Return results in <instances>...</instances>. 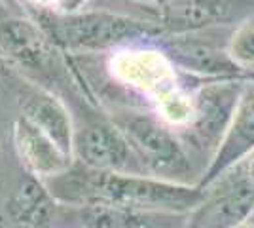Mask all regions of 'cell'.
<instances>
[{
	"instance_id": "obj_8",
	"label": "cell",
	"mask_w": 254,
	"mask_h": 228,
	"mask_svg": "<svg viewBox=\"0 0 254 228\" xmlns=\"http://www.w3.org/2000/svg\"><path fill=\"white\" fill-rule=\"evenodd\" d=\"M254 15V0H186L173 8L144 11L137 17L152 21L163 33L180 34L226 29Z\"/></svg>"
},
{
	"instance_id": "obj_2",
	"label": "cell",
	"mask_w": 254,
	"mask_h": 228,
	"mask_svg": "<svg viewBox=\"0 0 254 228\" xmlns=\"http://www.w3.org/2000/svg\"><path fill=\"white\" fill-rule=\"evenodd\" d=\"M40 25L55 48L66 52H103L120 46L154 44L163 29L137 15L110 10L34 11Z\"/></svg>"
},
{
	"instance_id": "obj_6",
	"label": "cell",
	"mask_w": 254,
	"mask_h": 228,
	"mask_svg": "<svg viewBox=\"0 0 254 228\" xmlns=\"http://www.w3.org/2000/svg\"><path fill=\"white\" fill-rule=\"evenodd\" d=\"M201 206L186 228H239L254 213V154L203 186Z\"/></svg>"
},
{
	"instance_id": "obj_13",
	"label": "cell",
	"mask_w": 254,
	"mask_h": 228,
	"mask_svg": "<svg viewBox=\"0 0 254 228\" xmlns=\"http://www.w3.org/2000/svg\"><path fill=\"white\" fill-rule=\"evenodd\" d=\"M13 145L27 173L42 181L61 175L74 163L72 156L61 151L57 143L21 114L13 122Z\"/></svg>"
},
{
	"instance_id": "obj_21",
	"label": "cell",
	"mask_w": 254,
	"mask_h": 228,
	"mask_svg": "<svg viewBox=\"0 0 254 228\" xmlns=\"http://www.w3.org/2000/svg\"><path fill=\"white\" fill-rule=\"evenodd\" d=\"M249 223H253V225H254V213H253V217L249 219Z\"/></svg>"
},
{
	"instance_id": "obj_20",
	"label": "cell",
	"mask_w": 254,
	"mask_h": 228,
	"mask_svg": "<svg viewBox=\"0 0 254 228\" xmlns=\"http://www.w3.org/2000/svg\"><path fill=\"white\" fill-rule=\"evenodd\" d=\"M239 228H254L253 223H247V225H243V227H239Z\"/></svg>"
},
{
	"instance_id": "obj_19",
	"label": "cell",
	"mask_w": 254,
	"mask_h": 228,
	"mask_svg": "<svg viewBox=\"0 0 254 228\" xmlns=\"http://www.w3.org/2000/svg\"><path fill=\"white\" fill-rule=\"evenodd\" d=\"M36 2H40L42 6H50V4H55V2H59V4H61L63 0H36Z\"/></svg>"
},
{
	"instance_id": "obj_10",
	"label": "cell",
	"mask_w": 254,
	"mask_h": 228,
	"mask_svg": "<svg viewBox=\"0 0 254 228\" xmlns=\"http://www.w3.org/2000/svg\"><path fill=\"white\" fill-rule=\"evenodd\" d=\"M59 207L46 181L25 173L0 209V228H55Z\"/></svg>"
},
{
	"instance_id": "obj_12",
	"label": "cell",
	"mask_w": 254,
	"mask_h": 228,
	"mask_svg": "<svg viewBox=\"0 0 254 228\" xmlns=\"http://www.w3.org/2000/svg\"><path fill=\"white\" fill-rule=\"evenodd\" d=\"M254 154V80H245L241 97L233 112L220 149L203 175L199 186H207L226 169Z\"/></svg>"
},
{
	"instance_id": "obj_15",
	"label": "cell",
	"mask_w": 254,
	"mask_h": 228,
	"mask_svg": "<svg viewBox=\"0 0 254 228\" xmlns=\"http://www.w3.org/2000/svg\"><path fill=\"white\" fill-rule=\"evenodd\" d=\"M228 52L241 73L249 80H254V15L237 23L232 29Z\"/></svg>"
},
{
	"instance_id": "obj_9",
	"label": "cell",
	"mask_w": 254,
	"mask_h": 228,
	"mask_svg": "<svg viewBox=\"0 0 254 228\" xmlns=\"http://www.w3.org/2000/svg\"><path fill=\"white\" fill-rule=\"evenodd\" d=\"M190 215L112 204H61L55 228H186Z\"/></svg>"
},
{
	"instance_id": "obj_4",
	"label": "cell",
	"mask_w": 254,
	"mask_h": 228,
	"mask_svg": "<svg viewBox=\"0 0 254 228\" xmlns=\"http://www.w3.org/2000/svg\"><path fill=\"white\" fill-rule=\"evenodd\" d=\"M243 84L245 80H211L203 82L191 95L190 116L182 126L184 131L179 135L203 175L232 124Z\"/></svg>"
},
{
	"instance_id": "obj_18",
	"label": "cell",
	"mask_w": 254,
	"mask_h": 228,
	"mask_svg": "<svg viewBox=\"0 0 254 228\" xmlns=\"http://www.w3.org/2000/svg\"><path fill=\"white\" fill-rule=\"evenodd\" d=\"M0 4H4V6H8V8H19V0H0Z\"/></svg>"
},
{
	"instance_id": "obj_14",
	"label": "cell",
	"mask_w": 254,
	"mask_h": 228,
	"mask_svg": "<svg viewBox=\"0 0 254 228\" xmlns=\"http://www.w3.org/2000/svg\"><path fill=\"white\" fill-rule=\"evenodd\" d=\"M21 116L31 120L32 124L57 143V147L68 156H72L74 147V128L68 110L59 99L42 91L32 89L21 99ZM74 158V156H72Z\"/></svg>"
},
{
	"instance_id": "obj_3",
	"label": "cell",
	"mask_w": 254,
	"mask_h": 228,
	"mask_svg": "<svg viewBox=\"0 0 254 228\" xmlns=\"http://www.w3.org/2000/svg\"><path fill=\"white\" fill-rule=\"evenodd\" d=\"M112 122L126 135L144 173L177 185L199 186L203 171L175 128L144 109H120Z\"/></svg>"
},
{
	"instance_id": "obj_17",
	"label": "cell",
	"mask_w": 254,
	"mask_h": 228,
	"mask_svg": "<svg viewBox=\"0 0 254 228\" xmlns=\"http://www.w3.org/2000/svg\"><path fill=\"white\" fill-rule=\"evenodd\" d=\"M85 0H63L61 2V11H78L80 10V6L84 4Z\"/></svg>"
},
{
	"instance_id": "obj_1",
	"label": "cell",
	"mask_w": 254,
	"mask_h": 228,
	"mask_svg": "<svg viewBox=\"0 0 254 228\" xmlns=\"http://www.w3.org/2000/svg\"><path fill=\"white\" fill-rule=\"evenodd\" d=\"M46 185L61 204L68 206L112 204L190 215L205 198L201 186L177 185L150 175L95 171L76 162Z\"/></svg>"
},
{
	"instance_id": "obj_16",
	"label": "cell",
	"mask_w": 254,
	"mask_h": 228,
	"mask_svg": "<svg viewBox=\"0 0 254 228\" xmlns=\"http://www.w3.org/2000/svg\"><path fill=\"white\" fill-rule=\"evenodd\" d=\"M124 2L135 4V6L140 8V13H144V11H156V10H165V8H173V6L182 4V2H186V0H124Z\"/></svg>"
},
{
	"instance_id": "obj_5",
	"label": "cell",
	"mask_w": 254,
	"mask_h": 228,
	"mask_svg": "<svg viewBox=\"0 0 254 228\" xmlns=\"http://www.w3.org/2000/svg\"><path fill=\"white\" fill-rule=\"evenodd\" d=\"M233 27L209 29L195 33H163L156 46L175 69L203 82L211 80H249L235 65L228 52Z\"/></svg>"
},
{
	"instance_id": "obj_11",
	"label": "cell",
	"mask_w": 254,
	"mask_h": 228,
	"mask_svg": "<svg viewBox=\"0 0 254 228\" xmlns=\"http://www.w3.org/2000/svg\"><path fill=\"white\" fill-rule=\"evenodd\" d=\"M0 50L25 69L46 73L53 65L55 46L40 25L0 4Z\"/></svg>"
},
{
	"instance_id": "obj_7",
	"label": "cell",
	"mask_w": 254,
	"mask_h": 228,
	"mask_svg": "<svg viewBox=\"0 0 254 228\" xmlns=\"http://www.w3.org/2000/svg\"><path fill=\"white\" fill-rule=\"evenodd\" d=\"M76 163L106 173L146 175L126 135L112 120H93L74 130Z\"/></svg>"
}]
</instances>
